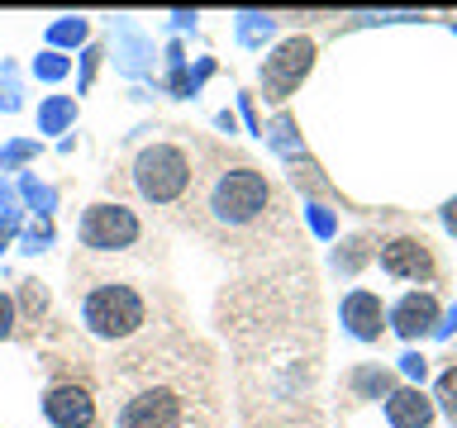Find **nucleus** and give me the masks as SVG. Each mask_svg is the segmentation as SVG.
I'll return each instance as SVG.
<instances>
[{"label": "nucleus", "mask_w": 457, "mask_h": 428, "mask_svg": "<svg viewBox=\"0 0 457 428\" xmlns=\"http://www.w3.org/2000/svg\"><path fill=\"white\" fill-rule=\"evenodd\" d=\"M114 381V428H220L210 352H195V342H148L124 357Z\"/></svg>", "instance_id": "1"}, {"label": "nucleus", "mask_w": 457, "mask_h": 428, "mask_svg": "<svg viewBox=\"0 0 457 428\" xmlns=\"http://www.w3.org/2000/svg\"><path fill=\"white\" fill-rule=\"evenodd\" d=\"M205 219L220 228V234H248V228L267 224L271 210H277V191L262 171L253 167H234V171H220L205 191Z\"/></svg>", "instance_id": "2"}, {"label": "nucleus", "mask_w": 457, "mask_h": 428, "mask_svg": "<svg viewBox=\"0 0 457 428\" xmlns=\"http://www.w3.org/2000/svg\"><path fill=\"white\" fill-rule=\"evenodd\" d=\"M81 324L91 328L96 338H110V342H124L134 338L143 324H148V305H143V295L134 285L124 281H100L86 291L81 300Z\"/></svg>", "instance_id": "3"}, {"label": "nucleus", "mask_w": 457, "mask_h": 428, "mask_svg": "<svg viewBox=\"0 0 457 428\" xmlns=\"http://www.w3.org/2000/svg\"><path fill=\"white\" fill-rule=\"evenodd\" d=\"M195 171H191V157H186L177 143H148L138 157H134V185L143 200L153 205H177V200L191 191Z\"/></svg>", "instance_id": "4"}, {"label": "nucleus", "mask_w": 457, "mask_h": 428, "mask_svg": "<svg viewBox=\"0 0 457 428\" xmlns=\"http://www.w3.org/2000/svg\"><path fill=\"white\" fill-rule=\"evenodd\" d=\"M138 234H143L138 214L124 205H110V200H100V205L81 214V243L96 252H124L138 243Z\"/></svg>", "instance_id": "5"}, {"label": "nucleus", "mask_w": 457, "mask_h": 428, "mask_svg": "<svg viewBox=\"0 0 457 428\" xmlns=\"http://www.w3.org/2000/svg\"><path fill=\"white\" fill-rule=\"evenodd\" d=\"M314 67V43L310 38H286L277 53L262 62V95L267 100H286Z\"/></svg>", "instance_id": "6"}, {"label": "nucleus", "mask_w": 457, "mask_h": 428, "mask_svg": "<svg viewBox=\"0 0 457 428\" xmlns=\"http://www.w3.org/2000/svg\"><path fill=\"white\" fill-rule=\"evenodd\" d=\"M381 271L395 281H434L438 262H434V248L424 238H395L381 248Z\"/></svg>", "instance_id": "7"}, {"label": "nucleus", "mask_w": 457, "mask_h": 428, "mask_svg": "<svg viewBox=\"0 0 457 428\" xmlns=\"http://www.w3.org/2000/svg\"><path fill=\"white\" fill-rule=\"evenodd\" d=\"M43 414L53 428H91L96 424V399L86 385H53L43 395Z\"/></svg>", "instance_id": "8"}, {"label": "nucleus", "mask_w": 457, "mask_h": 428, "mask_svg": "<svg viewBox=\"0 0 457 428\" xmlns=\"http://www.w3.org/2000/svg\"><path fill=\"white\" fill-rule=\"evenodd\" d=\"M381 319H386V309H381V300L371 295V291H353V295H343V324H348V333L353 338H381Z\"/></svg>", "instance_id": "9"}, {"label": "nucleus", "mask_w": 457, "mask_h": 428, "mask_svg": "<svg viewBox=\"0 0 457 428\" xmlns=\"http://www.w3.org/2000/svg\"><path fill=\"white\" fill-rule=\"evenodd\" d=\"M391 324H395V333H400V338H420V333H428V328L438 324V300L428 295V291H424V295H420V291L405 295V300L395 305Z\"/></svg>", "instance_id": "10"}, {"label": "nucleus", "mask_w": 457, "mask_h": 428, "mask_svg": "<svg viewBox=\"0 0 457 428\" xmlns=\"http://www.w3.org/2000/svg\"><path fill=\"white\" fill-rule=\"evenodd\" d=\"M386 419H391V428H428L434 405H428L420 391H395L386 399Z\"/></svg>", "instance_id": "11"}, {"label": "nucleus", "mask_w": 457, "mask_h": 428, "mask_svg": "<svg viewBox=\"0 0 457 428\" xmlns=\"http://www.w3.org/2000/svg\"><path fill=\"white\" fill-rule=\"evenodd\" d=\"M438 399H443V414L457 424V366H448V371L438 376Z\"/></svg>", "instance_id": "12"}, {"label": "nucleus", "mask_w": 457, "mask_h": 428, "mask_svg": "<svg viewBox=\"0 0 457 428\" xmlns=\"http://www.w3.org/2000/svg\"><path fill=\"white\" fill-rule=\"evenodd\" d=\"M71 119V100H48V105H43V128H48V134H57V128H62Z\"/></svg>", "instance_id": "13"}, {"label": "nucleus", "mask_w": 457, "mask_h": 428, "mask_svg": "<svg viewBox=\"0 0 457 428\" xmlns=\"http://www.w3.org/2000/svg\"><path fill=\"white\" fill-rule=\"evenodd\" d=\"M10 333H14V300L0 295V338H10Z\"/></svg>", "instance_id": "14"}, {"label": "nucleus", "mask_w": 457, "mask_h": 428, "mask_svg": "<svg viewBox=\"0 0 457 428\" xmlns=\"http://www.w3.org/2000/svg\"><path fill=\"white\" fill-rule=\"evenodd\" d=\"M81 34H86V24H81V20H77V24L67 20V24H57V29H53V38H57V43H77Z\"/></svg>", "instance_id": "15"}, {"label": "nucleus", "mask_w": 457, "mask_h": 428, "mask_svg": "<svg viewBox=\"0 0 457 428\" xmlns=\"http://www.w3.org/2000/svg\"><path fill=\"white\" fill-rule=\"evenodd\" d=\"M10 234H14V210H10V200L0 195V243H5Z\"/></svg>", "instance_id": "16"}, {"label": "nucleus", "mask_w": 457, "mask_h": 428, "mask_svg": "<svg viewBox=\"0 0 457 428\" xmlns=\"http://www.w3.org/2000/svg\"><path fill=\"white\" fill-rule=\"evenodd\" d=\"M62 71H67V62H62V57H43V62H38V77H62Z\"/></svg>", "instance_id": "17"}, {"label": "nucleus", "mask_w": 457, "mask_h": 428, "mask_svg": "<svg viewBox=\"0 0 457 428\" xmlns=\"http://www.w3.org/2000/svg\"><path fill=\"white\" fill-rule=\"evenodd\" d=\"M24 300H29V309H43V291H38V281H24Z\"/></svg>", "instance_id": "18"}, {"label": "nucleus", "mask_w": 457, "mask_h": 428, "mask_svg": "<svg viewBox=\"0 0 457 428\" xmlns=\"http://www.w3.org/2000/svg\"><path fill=\"white\" fill-rule=\"evenodd\" d=\"M443 224H448L453 234H457V200H448V205H443Z\"/></svg>", "instance_id": "19"}]
</instances>
